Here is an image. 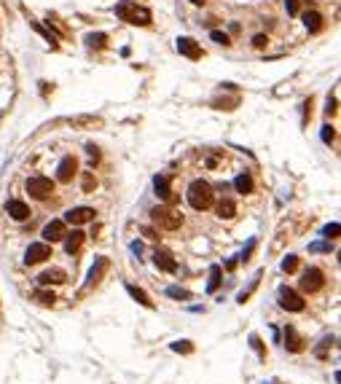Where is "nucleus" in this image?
Listing matches in <instances>:
<instances>
[{"label": "nucleus", "instance_id": "nucleus-1", "mask_svg": "<svg viewBox=\"0 0 341 384\" xmlns=\"http://www.w3.org/2000/svg\"><path fill=\"white\" fill-rule=\"evenodd\" d=\"M185 196H188V204H191L194 209H210L212 207V186H210L207 180H194L191 186H188V191H185Z\"/></svg>", "mask_w": 341, "mask_h": 384}, {"label": "nucleus", "instance_id": "nucleus-2", "mask_svg": "<svg viewBox=\"0 0 341 384\" xmlns=\"http://www.w3.org/2000/svg\"><path fill=\"white\" fill-rule=\"evenodd\" d=\"M150 218H153V223L159 228H167V231H175V228L183 226V215L172 207H153L150 209Z\"/></svg>", "mask_w": 341, "mask_h": 384}, {"label": "nucleus", "instance_id": "nucleus-3", "mask_svg": "<svg viewBox=\"0 0 341 384\" xmlns=\"http://www.w3.org/2000/svg\"><path fill=\"white\" fill-rule=\"evenodd\" d=\"M27 193L32 199H49L54 193V183L49 180V177H41V175H38V177H30L27 180Z\"/></svg>", "mask_w": 341, "mask_h": 384}, {"label": "nucleus", "instance_id": "nucleus-4", "mask_svg": "<svg viewBox=\"0 0 341 384\" xmlns=\"http://www.w3.org/2000/svg\"><path fill=\"white\" fill-rule=\"evenodd\" d=\"M325 285V274L320 269H307L304 277H301V290L304 293H317Z\"/></svg>", "mask_w": 341, "mask_h": 384}, {"label": "nucleus", "instance_id": "nucleus-5", "mask_svg": "<svg viewBox=\"0 0 341 384\" xmlns=\"http://www.w3.org/2000/svg\"><path fill=\"white\" fill-rule=\"evenodd\" d=\"M46 258H51V247H49V242H35V244H30L27 253H24V263H27V266L41 263V261H46Z\"/></svg>", "mask_w": 341, "mask_h": 384}, {"label": "nucleus", "instance_id": "nucleus-6", "mask_svg": "<svg viewBox=\"0 0 341 384\" xmlns=\"http://www.w3.org/2000/svg\"><path fill=\"white\" fill-rule=\"evenodd\" d=\"M279 306L282 309H288V312H304V298L298 296L295 290H290V288H282L279 290Z\"/></svg>", "mask_w": 341, "mask_h": 384}, {"label": "nucleus", "instance_id": "nucleus-7", "mask_svg": "<svg viewBox=\"0 0 341 384\" xmlns=\"http://www.w3.org/2000/svg\"><path fill=\"white\" fill-rule=\"evenodd\" d=\"M89 221H94L92 207H73V209H67V215H65V223H73V226H81V223H89Z\"/></svg>", "mask_w": 341, "mask_h": 384}, {"label": "nucleus", "instance_id": "nucleus-8", "mask_svg": "<svg viewBox=\"0 0 341 384\" xmlns=\"http://www.w3.org/2000/svg\"><path fill=\"white\" fill-rule=\"evenodd\" d=\"M75 169H78V161H75L73 156H65L62 161H59V167H57V180L59 183H70L75 177Z\"/></svg>", "mask_w": 341, "mask_h": 384}, {"label": "nucleus", "instance_id": "nucleus-9", "mask_svg": "<svg viewBox=\"0 0 341 384\" xmlns=\"http://www.w3.org/2000/svg\"><path fill=\"white\" fill-rule=\"evenodd\" d=\"M65 234H67L65 221H49L46 226H43V239H46V242H59V239H65Z\"/></svg>", "mask_w": 341, "mask_h": 384}, {"label": "nucleus", "instance_id": "nucleus-10", "mask_svg": "<svg viewBox=\"0 0 341 384\" xmlns=\"http://www.w3.org/2000/svg\"><path fill=\"white\" fill-rule=\"evenodd\" d=\"M178 51L188 59H202V46L194 38H178Z\"/></svg>", "mask_w": 341, "mask_h": 384}, {"label": "nucleus", "instance_id": "nucleus-11", "mask_svg": "<svg viewBox=\"0 0 341 384\" xmlns=\"http://www.w3.org/2000/svg\"><path fill=\"white\" fill-rule=\"evenodd\" d=\"M153 191H156L159 199H164V202H172V186H169V177H167V175H156V177H153Z\"/></svg>", "mask_w": 341, "mask_h": 384}, {"label": "nucleus", "instance_id": "nucleus-12", "mask_svg": "<svg viewBox=\"0 0 341 384\" xmlns=\"http://www.w3.org/2000/svg\"><path fill=\"white\" fill-rule=\"evenodd\" d=\"M6 212L14 218V221H27V218H30V207L24 202H19V199L6 202Z\"/></svg>", "mask_w": 341, "mask_h": 384}, {"label": "nucleus", "instance_id": "nucleus-13", "mask_svg": "<svg viewBox=\"0 0 341 384\" xmlns=\"http://www.w3.org/2000/svg\"><path fill=\"white\" fill-rule=\"evenodd\" d=\"M153 263H156L162 272H178V263H175V258H172V253H167V250H156L153 253Z\"/></svg>", "mask_w": 341, "mask_h": 384}, {"label": "nucleus", "instance_id": "nucleus-14", "mask_svg": "<svg viewBox=\"0 0 341 384\" xmlns=\"http://www.w3.org/2000/svg\"><path fill=\"white\" fill-rule=\"evenodd\" d=\"M285 347H288V352H301L304 349V338L298 336V331L293 325L285 328Z\"/></svg>", "mask_w": 341, "mask_h": 384}, {"label": "nucleus", "instance_id": "nucleus-15", "mask_svg": "<svg viewBox=\"0 0 341 384\" xmlns=\"http://www.w3.org/2000/svg\"><path fill=\"white\" fill-rule=\"evenodd\" d=\"M108 258H97L94 261V266H92V272H89V282H86V288H92V285H97L99 279H102V274L108 272Z\"/></svg>", "mask_w": 341, "mask_h": 384}, {"label": "nucleus", "instance_id": "nucleus-16", "mask_svg": "<svg viewBox=\"0 0 341 384\" xmlns=\"http://www.w3.org/2000/svg\"><path fill=\"white\" fill-rule=\"evenodd\" d=\"M113 11H116V16L121 19V22H132L134 11H137V3H134V0H121Z\"/></svg>", "mask_w": 341, "mask_h": 384}, {"label": "nucleus", "instance_id": "nucleus-17", "mask_svg": "<svg viewBox=\"0 0 341 384\" xmlns=\"http://www.w3.org/2000/svg\"><path fill=\"white\" fill-rule=\"evenodd\" d=\"M83 237H86V234L78 231V228H75L73 234H65V250H67L70 256H73V253H78V250H81V244H83Z\"/></svg>", "mask_w": 341, "mask_h": 384}, {"label": "nucleus", "instance_id": "nucleus-18", "mask_svg": "<svg viewBox=\"0 0 341 384\" xmlns=\"http://www.w3.org/2000/svg\"><path fill=\"white\" fill-rule=\"evenodd\" d=\"M65 277H67V274L62 272V269H49V272H43L41 277V285H59V282H65Z\"/></svg>", "mask_w": 341, "mask_h": 384}, {"label": "nucleus", "instance_id": "nucleus-19", "mask_svg": "<svg viewBox=\"0 0 341 384\" xmlns=\"http://www.w3.org/2000/svg\"><path fill=\"white\" fill-rule=\"evenodd\" d=\"M323 14H317V11H307L304 14V24H307V30L309 32H320L323 30Z\"/></svg>", "mask_w": 341, "mask_h": 384}, {"label": "nucleus", "instance_id": "nucleus-20", "mask_svg": "<svg viewBox=\"0 0 341 384\" xmlns=\"http://www.w3.org/2000/svg\"><path fill=\"white\" fill-rule=\"evenodd\" d=\"M127 293H129V296H132L137 304H143V306L153 309V301H150V296L143 290V288H137V285H127Z\"/></svg>", "mask_w": 341, "mask_h": 384}, {"label": "nucleus", "instance_id": "nucleus-21", "mask_svg": "<svg viewBox=\"0 0 341 384\" xmlns=\"http://www.w3.org/2000/svg\"><path fill=\"white\" fill-rule=\"evenodd\" d=\"M234 215H237V204H234L231 199H223V202L218 204V218H223V221H231Z\"/></svg>", "mask_w": 341, "mask_h": 384}, {"label": "nucleus", "instance_id": "nucleus-22", "mask_svg": "<svg viewBox=\"0 0 341 384\" xmlns=\"http://www.w3.org/2000/svg\"><path fill=\"white\" fill-rule=\"evenodd\" d=\"M234 188H237V193H253V177H250L247 172L237 175V180H234Z\"/></svg>", "mask_w": 341, "mask_h": 384}, {"label": "nucleus", "instance_id": "nucleus-23", "mask_svg": "<svg viewBox=\"0 0 341 384\" xmlns=\"http://www.w3.org/2000/svg\"><path fill=\"white\" fill-rule=\"evenodd\" d=\"M86 46H89V48H97V51H99V48L108 46V35H105V32H89V35H86Z\"/></svg>", "mask_w": 341, "mask_h": 384}, {"label": "nucleus", "instance_id": "nucleus-24", "mask_svg": "<svg viewBox=\"0 0 341 384\" xmlns=\"http://www.w3.org/2000/svg\"><path fill=\"white\" fill-rule=\"evenodd\" d=\"M220 274H223V269L215 263V266H210V282H207V293H215L220 285Z\"/></svg>", "mask_w": 341, "mask_h": 384}, {"label": "nucleus", "instance_id": "nucleus-25", "mask_svg": "<svg viewBox=\"0 0 341 384\" xmlns=\"http://www.w3.org/2000/svg\"><path fill=\"white\" fill-rule=\"evenodd\" d=\"M129 24H140V27L150 24V11H148V8H143V6H137V11H134V16H132V22H129Z\"/></svg>", "mask_w": 341, "mask_h": 384}, {"label": "nucleus", "instance_id": "nucleus-26", "mask_svg": "<svg viewBox=\"0 0 341 384\" xmlns=\"http://www.w3.org/2000/svg\"><path fill=\"white\" fill-rule=\"evenodd\" d=\"M167 296H169V298H178V301H188V298H191V293L185 290V288L169 285V288H167Z\"/></svg>", "mask_w": 341, "mask_h": 384}, {"label": "nucleus", "instance_id": "nucleus-27", "mask_svg": "<svg viewBox=\"0 0 341 384\" xmlns=\"http://www.w3.org/2000/svg\"><path fill=\"white\" fill-rule=\"evenodd\" d=\"M35 301L43 304V306H51V304L57 301V296H54L51 290H35Z\"/></svg>", "mask_w": 341, "mask_h": 384}, {"label": "nucleus", "instance_id": "nucleus-28", "mask_svg": "<svg viewBox=\"0 0 341 384\" xmlns=\"http://www.w3.org/2000/svg\"><path fill=\"white\" fill-rule=\"evenodd\" d=\"M258 279H260V272H258V274H255V277H253V279H250V285H247V290H242V293H239V301H242V304H244V301H247V298H250V296H253V290H255V288H258Z\"/></svg>", "mask_w": 341, "mask_h": 384}, {"label": "nucleus", "instance_id": "nucleus-29", "mask_svg": "<svg viewBox=\"0 0 341 384\" xmlns=\"http://www.w3.org/2000/svg\"><path fill=\"white\" fill-rule=\"evenodd\" d=\"M210 38H212L215 43H220V46H231V38H228L226 32H220V30H212V32H210Z\"/></svg>", "mask_w": 341, "mask_h": 384}, {"label": "nucleus", "instance_id": "nucleus-30", "mask_svg": "<svg viewBox=\"0 0 341 384\" xmlns=\"http://www.w3.org/2000/svg\"><path fill=\"white\" fill-rule=\"evenodd\" d=\"M339 234H341V226H339V223H328V226L323 228V237H325V239H336Z\"/></svg>", "mask_w": 341, "mask_h": 384}, {"label": "nucleus", "instance_id": "nucleus-31", "mask_svg": "<svg viewBox=\"0 0 341 384\" xmlns=\"http://www.w3.org/2000/svg\"><path fill=\"white\" fill-rule=\"evenodd\" d=\"M295 269H298V256H288L282 261V272H288V274H293Z\"/></svg>", "mask_w": 341, "mask_h": 384}, {"label": "nucleus", "instance_id": "nucleus-32", "mask_svg": "<svg viewBox=\"0 0 341 384\" xmlns=\"http://www.w3.org/2000/svg\"><path fill=\"white\" fill-rule=\"evenodd\" d=\"M172 349L175 352H185V355H188V352H194V344L191 341H175Z\"/></svg>", "mask_w": 341, "mask_h": 384}, {"label": "nucleus", "instance_id": "nucleus-33", "mask_svg": "<svg viewBox=\"0 0 341 384\" xmlns=\"http://www.w3.org/2000/svg\"><path fill=\"white\" fill-rule=\"evenodd\" d=\"M253 250H255V239H250V242H247V247H244V250H242V256H239V261H242V263H247V261H250V256H253Z\"/></svg>", "mask_w": 341, "mask_h": 384}, {"label": "nucleus", "instance_id": "nucleus-34", "mask_svg": "<svg viewBox=\"0 0 341 384\" xmlns=\"http://www.w3.org/2000/svg\"><path fill=\"white\" fill-rule=\"evenodd\" d=\"M309 250L312 253H330V242H314V244H309Z\"/></svg>", "mask_w": 341, "mask_h": 384}, {"label": "nucleus", "instance_id": "nucleus-35", "mask_svg": "<svg viewBox=\"0 0 341 384\" xmlns=\"http://www.w3.org/2000/svg\"><path fill=\"white\" fill-rule=\"evenodd\" d=\"M333 137H336L333 127H330V124H325V127H323V140H325V143H333Z\"/></svg>", "mask_w": 341, "mask_h": 384}, {"label": "nucleus", "instance_id": "nucleus-36", "mask_svg": "<svg viewBox=\"0 0 341 384\" xmlns=\"http://www.w3.org/2000/svg\"><path fill=\"white\" fill-rule=\"evenodd\" d=\"M333 341H336L333 336H325V338H323V344H320V349H317V355L323 357V355H325V349H328V347H330V344H333Z\"/></svg>", "mask_w": 341, "mask_h": 384}, {"label": "nucleus", "instance_id": "nucleus-37", "mask_svg": "<svg viewBox=\"0 0 341 384\" xmlns=\"http://www.w3.org/2000/svg\"><path fill=\"white\" fill-rule=\"evenodd\" d=\"M266 43H269L266 35H255V38H253V46L255 48H266Z\"/></svg>", "mask_w": 341, "mask_h": 384}, {"label": "nucleus", "instance_id": "nucleus-38", "mask_svg": "<svg viewBox=\"0 0 341 384\" xmlns=\"http://www.w3.org/2000/svg\"><path fill=\"white\" fill-rule=\"evenodd\" d=\"M285 8H288L290 16H295L298 14V0H285Z\"/></svg>", "mask_w": 341, "mask_h": 384}, {"label": "nucleus", "instance_id": "nucleus-39", "mask_svg": "<svg viewBox=\"0 0 341 384\" xmlns=\"http://www.w3.org/2000/svg\"><path fill=\"white\" fill-rule=\"evenodd\" d=\"M94 188V177H92V172H86L83 175V191H92Z\"/></svg>", "mask_w": 341, "mask_h": 384}, {"label": "nucleus", "instance_id": "nucleus-40", "mask_svg": "<svg viewBox=\"0 0 341 384\" xmlns=\"http://www.w3.org/2000/svg\"><path fill=\"white\" fill-rule=\"evenodd\" d=\"M250 344H253V347L258 349V355H263V344H260V338H258V336H250Z\"/></svg>", "mask_w": 341, "mask_h": 384}, {"label": "nucleus", "instance_id": "nucleus-41", "mask_svg": "<svg viewBox=\"0 0 341 384\" xmlns=\"http://www.w3.org/2000/svg\"><path fill=\"white\" fill-rule=\"evenodd\" d=\"M325 113H328V116H333V113H336V99H333V97L328 99V108H325Z\"/></svg>", "mask_w": 341, "mask_h": 384}, {"label": "nucleus", "instance_id": "nucleus-42", "mask_svg": "<svg viewBox=\"0 0 341 384\" xmlns=\"http://www.w3.org/2000/svg\"><path fill=\"white\" fill-rule=\"evenodd\" d=\"M143 234H145L148 239H156V231H153V228H143Z\"/></svg>", "mask_w": 341, "mask_h": 384}, {"label": "nucleus", "instance_id": "nucleus-43", "mask_svg": "<svg viewBox=\"0 0 341 384\" xmlns=\"http://www.w3.org/2000/svg\"><path fill=\"white\" fill-rule=\"evenodd\" d=\"M132 253H137V256H140V253H143V244H140V242H132Z\"/></svg>", "mask_w": 341, "mask_h": 384}, {"label": "nucleus", "instance_id": "nucleus-44", "mask_svg": "<svg viewBox=\"0 0 341 384\" xmlns=\"http://www.w3.org/2000/svg\"><path fill=\"white\" fill-rule=\"evenodd\" d=\"M191 3H194V6H202V3H204V0H191Z\"/></svg>", "mask_w": 341, "mask_h": 384}]
</instances>
